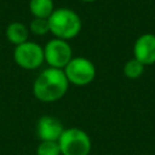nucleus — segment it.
<instances>
[{"label": "nucleus", "mask_w": 155, "mask_h": 155, "mask_svg": "<svg viewBox=\"0 0 155 155\" xmlns=\"http://www.w3.org/2000/svg\"><path fill=\"white\" fill-rule=\"evenodd\" d=\"M69 81L63 69L46 68L33 82L34 97L44 103H52L62 99L69 88Z\"/></svg>", "instance_id": "f257e3e1"}, {"label": "nucleus", "mask_w": 155, "mask_h": 155, "mask_svg": "<svg viewBox=\"0 0 155 155\" xmlns=\"http://www.w3.org/2000/svg\"><path fill=\"white\" fill-rule=\"evenodd\" d=\"M50 33L62 40H71L76 38L81 31V18L71 8L59 7L54 8L52 15L48 17Z\"/></svg>", "instance_id": "f03ea898"}, {"label": "nucleus", "mask_w": 155, "mask_h": 155, "mask_svg": "<svg viewBox=\"0 0 155 155\" xmlns=\"http://www.w3.org/2000/svg\"><path fill=\"white\" fill-rule=\"evenodd\" d=\"M58 145L61 155H90L92 148L87 132L78 127L64 128L58 139Z\"/></svg>", "instance_id": "7ed1b4c3"}, {"label": "nucleus", "mask_w": 155, "mask_h": 155, "mask_svg": "<svg viewBox=\"0 0 155 155\" xmlns=\"http://www.w3.org/2000/svg\"><path fill=\"white\" fill-rule=\"evenodd\" d=\"M69 84L75 86H86L96 78V67L86 57H73L63 69Z\"/></svg>", "instance_id": "20e7f679"}, {"label": "nucleus", "mask_w": 155, "mask_h": 155, "mask_svg": "<svg viewBox=\"0 0 155 155\" xmlns=\"http://www.w3.org/2000/svg\"><path fill=\"white\" fill-rule=\"evenodd\" d=\"M13 61L24 70H35L45 62L44 47L35 41L28 40L21 45L15 46Z\"/></svg>", "instance_id": "39448f33"}, {"label": "nucleus", "mask_w": 155, "mask_h": 155, "mask_svg": "<svg viewBox=\"0 0 155 155\" xmlns=\"http://www.w3.org/2000/svg\"><path fill=\"white\" fill-rule=\"evenodd\" d=\"M44 58L48 67L64 69L73 58L71 46L67 40L53 38L48 40L44 46Z\"/></svg>", "instance_id": "423d86ee"}, {"label": "nucleus", "mask_w": 155, "mask_h": 155, "mask_svg": "<svg viewBox=\"0 0 155 155\" xmlns=\"http://www.w3.org/2000/svg\"><path fill=\"white\" fill-rule=\"evenodd\" d=\"M64 131L62 121L52 115H42L36 122V134L40 140L58 142Z\"/></svg>", "instance_id": "0eeeda50"}, {"label": "nucleus", "mask_w": 155, "mask_h": 155, "mask_svg": "<svg viewBox=\"0 0 155 155\" xmlns=\"http://www.w3.org/2000/svg\"><path fill=\"white\" fill-rule=\"evenodd\" d=\"M134 58L144 65L155 63V35L147 33L140 35L133 45Z\"/></svg>", "instance_id": "6e6552de"}, {"label": "nucleus", "mask_w": 155, "mask_h": 155, "mask_svg": "<svg viewBox=\"0 0 155 155\" xmlns=\"http://www.w3.org/2000/svg\"><path fill=\"white\" fill-rule=\"evenodd\" d=\"M5 36L12 45H21L29 40V28L22 22H11L5 29Z\"/></svg>", "instance_id": "1a4fd4ad"}, {"label": "nucleus", "mask_w": 155, "mask_h": 155, "mask_svg": "<svg viewBox=\"0 0 155 155\" xmlns=\"http://www.w3.org/2000/svg\"><path fill=\"white\" fill-rule=\"evenodd\" d=\"M29 11L35 18H48L54 11L53 0H29Z\"/></svg>", "instance_id": "9d476101"}, {"label": "nucleus", "mask_w": 155, "mask_h": 155, "mask_svg": "<svg viewBox=\"0 0 155 155\" xmlns=\"http://www.w3.org/2000/svg\"><path fill=\"white\" fill-rule=\"evenodd\" d=\"M144 64L140 63L138 59H136L134 57L130 61H127L124 65V74L126 78L131 79V80H134V79H138L140 78V75L144 73Z\"/></svg>", "instance_id": "9b49d317"}, {"label": "nucleus", "mask_w": 155, "mask_h": 155, "mask_svg": "<svg viewBox=\"0 0 155 155\" xmlns=\"http://www.w3.org/2000/svg\"><path fill=\"white\" fill-rule=\"evenodd\" d=\"M29 31L36 36H44L50 33L48 18H33L29 24Z\"/></svg>", "instance_id": "f8f14e48"}, {"label": "nucleus", "mask_w": 155, "mask_h": 155, "mask_svg": "<svg viewBox=\"0 0 155 155\" xmlns=\"http://www.w3.org/2000/svg\"><path fill=\"white\" fill-rule=\"evenodd\" d=\"M36 155H61L58 142L41 140L36 148Z\"/></svg>", "instance_id": "ddd939ff"}, {"label": "nucleus", "mask_w": 155, "mask_h": 155, "mask_svg": "<svg viewBox=\"0 0 155 155\" xmlns=\"http://www.w3.org/2000/svg\"><path fill=\"white\" fill-rule=\"evenodd\" d=\"M84 2H93V1H97V0H81Z\"/></svg>", "instance_id": "4468645a"}]
</instances>
